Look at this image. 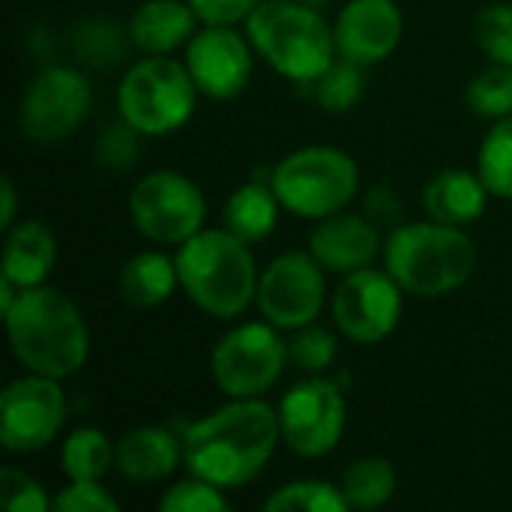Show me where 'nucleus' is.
<instances>
[{
    "label": "nucleus",
    "mask_w": 512,
    "mask_h": 512,
    "mask_svg": "<svg viewBox=\"0 0 512 512\" xmlns=\"http://www.w3.org/2000/svg\"><path fill=\"white\" fill-rule=\"evenodd\" d=\"M180 285L177 261L162 252H141L120 270V297L135 309L162 306Z\"/></svg>",
    "instance_id": "4be33fe9"
},
{
    "label": "nucleus",
    "mask_w": 512,
    "mask_h": 512,
    "mask_svg": "<svg viewBox=\"0 0 512 512\" xmlns=\"http://www.w3.org/2000/svg\"><path fill=\"white\" fill-rule=\"evenodd\" d=\"M309 252L324 270L354 273L369 267L381 252V234L360 216H327L309 237Z\"/></svg>",
    "instance_id": "f3484780"
},
{
    "label": "nucleus",
    "mask_w": 512,
    "mask_h": 512,
    "mask_svg": "<svg viewBox=\"0 0 512 512\" xmlns=\"http://www.w3.org/2000/svg\"><path fill=\"white\" fill-rule=\"evenodd\" d=\"M363 93V78L357 72V63H333L318 81H315V99L327 111H348Z\"/></svg>",
    "instance_id": "c85d7f7f"
},
{
    "label": "nucleus",
    "mask_w": 512,
    "mask_h": 512,
    "mask_svg": "<svg viewBox=\"0 0 512 512\" xmlns=\"http://www.w3.org/2000/svg\"><path fill=\"white\" fill-rule=\"evenodd\" d=\"M12 354L21 366L48 378L75 375L90 354V333L81 309L57 288H24L3 312Z\"/></svg>",
    "instance_id": "f03ea898"
},
{
    "label": "nucleus",
    "mask_w": 512,
    "mask_h": 512,
    "mask_svg": "<svg viewBox=\"0 0 512 512\" xmlns=\"http://www.w3.org/2000/svg\"><path fill=\"white\" fill-rule=\"evenodd\" d=\"M387 273L414 297H441L462 288L477 270V243L456 225L414 222L390 234Z\"/></svg>",
    "instance_id": "7ed1b4c3"
},
{
    "label": "nucleus",
    "mask_w": 512,
    "mask_h": 512,
    "mask_svg": "<svg viewBox=\"0 0 512 512\" xmlns=\"http://www.w3.org/2000/svg\"><path fill=\"white\" fill-rule=\"evenodd\" d=\"M195 90L198 87L186 63L171 57H147L120 81V117L141 135H168L192 117Z\"/></svg>",
    "instance_id": "0eeeda50"
},
{
    "label": "nucleus",
    "mask_w": 512,
    "mask_h": 512,
    "mask_svg": "<svg viewBox=\"0 0 512 512\" xmlns=\"http://www.w3.org/2000/svg\"><path fill=\"white\" fill-rule=\"evenodd\" d=\"M195 9L180 0H147L129 21V39L147 54H168L195 33Z\"/></svg>",
    "instance_id": "412c9836"
},
{
    "label": "nucleus",
    "mask_w": 512,
    "mask_h": 512,
    "mask_svg": "<svg viewBox=\"0 0 512 512\" xmlns=\"http://www.w3.org/2000/svg\"><path fill=\"white\" fill-rule=\"evenodd\" d=\"M480 177L495 198L512 201V114L501 117L480 147Z\"/></svg>",
    "instance_id": "a878e982"
},
{
    "label": "nucleus",
    "mask_w": 512,
    "mask_h": 512,
    "mask_svg": "<svg viewBox=\"0 0 512 512\" xmlns=\"http://www.w3.org/2000/svg\"><path fill=\"white\" fill-rule=\"evenodd\" d=\"M57 258V243L54 234L45 222L39 219H24L9 228L6 246H3V279L24 288L45 285L51 267Z\"/></svg>",
    "instance_id": "aec40b11"
},
{
    "label": "nucleus",
    "mask_w": 512,
    "mask_h": 512,
    "mask_svg": "<svg viewBox=\"0 0 512 512\" xmlns=\"http://www.w3.org/2000/svg\"><path fill=\"white\" fill-rule=\"evenodd\" d=\"M477 42L495 60L512 66V6H489L477 18Z\"/></svg>",
    "instance_id": "2f4dec72"
},
{
    "label": "nucleus",
    "mask_w": 512,
    "mask_h": 512,
    "mask_svg": "<svg viewBox=\"0 0 512 512\" xmlns=\"http://www.w3.org/2000/svg\"><path fill=\"white\" fill-rule=\"evenodd\" d=\"M0 504L9 512H42L54 507V501H48L45 489L15 468H3V474H0Z\"/></svg>",
    "instance_id": "473e14b6"
},
{
    "label": "nucleus",
    "mask_w": 512,
    "mask_h": 512,
    "mask_svg": "<svg viewBox=\"0 0 512 512\" xmlns=\"http://www.w3.org/2000/svg\"><path fill=\"white\" fill-rule=\"evenodd\" d=\"M285 210L303 219H327L348 207L360 189L357 162L336 147L312 144L288 153L270 177Z\"/></svg>",
    "instance_id": "423d86ee"
},
{
    "label": "nucleus",
    "mask_w": 512,
    "mask_h": 512,
    "mask_svg": "<svg viewBox=\"0 0 512 512\" xmlns=\"http://www.w3.org/2000/svg\"><path fill=\"white\" fill-rule=\"evenodd\" d=\"M66 420V396L57 378L27 375L0 396V441L9 453H36L48 447Z\"/></svg>",
    "instance_id": "9b49d317"
},
{
    "label": "nucleus",
    "mask_w": 512,
    "mask_h": 512,
    "mask_svg": "<svg viewBox=\"0 0 512 512\" xmlns=\"http://www.w3.org/2000/svg\"><path fill=\"white\" fill-rule=\"evenodd\" d=\"M342 495L348 507L378 510L396 495V471L387 459L351 462L342 474Z\"/></svg>",
    "instance_id": "b1692460"
},
{
    "label": "nucleus",
    "mask_w": 512,
    "mask_h": 512,
    "mask_svg": "<svg viewBox=\"0 0 512 512\" xmlns=\"http://www.w3.org/2000/svg\"><path fill=\"white\" fill-rule=\"evenodd\" d=\"M279 207L282 204H279L273 186L246 183L231 192V198L225 201L222 219L234 237H240L243 243H258L273 234V228L279 222Z\"/></svg>",
    "instance_id": "5701e85b"
},
{
    "label": "nucleus",
    "mask_w": 512,
    "mask_h": 512,
    "mask_svg": "<svg viewBox=\"0 0 512 512\" xmlns=\"http://www.w3.org/2000/svg\"><path fill=\"white\" fill-rule=\"evenodd\" d=\"M180 459H183V444L171 432L159 426H144L129 432L117 444L114 468L129 483H159L174 474Z\"/></svg>",
    "instance_id": "a211bd4d"
},
{
    "label": "nucleus",
    "mask_w": 512,
    "mask_h": 512,
    "mask_svg": "<svg viewBox=\"0 0 512 512\" xmlns=\"http://www.w3.org/2000/svg\"><path fill=\"white\" fill-rule=\"evenodd\" d=\"M189 3L204 24H234L240 18H249V12L261 0H189Z\"/></svg>",
    "instance_id": "c9c22d12"
},
{
    "label": "nucleus",
    "mask_w": 512,
    "mask_h": 512,
    "mask_svg": "<svg viewBox=\"0 0 512 512\" xmlns=\"http://www.w3.org/2000/svg\"><path fill=\"white\" fill-rule=\"evenodd\" d=\"M15 207H18V198H15V186L9 177H3V216H0V228L9 231L15 225Z\"/></svg>",
    "instance_id": "e433bc0d"
},
{
    "label": "nucleus",
    "mask_w": 512,
    "mask_h": 512,
    "mask_svg": "<svg viewBox=\"0 0 512 512\" xmlns=\"http://www.w3.org/2000/svg\"><path fill=\"white\" fill-rule=\"evenodd\" d=\"M282 441L303 459H318L336 450L345 432V399L333 381L309 378L288 390L279 405Z\"/></svg>",
    "instance_id": "f8f14e48"
},
{
    "label": "nucleus",
    "mask_w": 512,
    "mask_h": 512,
    "mask_svg": "<svg viewBox=\"0 0 512 512\" xmlns=\"http://www.w3.org/2000/svg\"><path fill=\"white\" fill-rule=\"evenodd\" d=\"M135 135H141L138 129H132L126 120L123 123H114V126H108L102 135H99V141H96V156H99V162L102 165H108V168H129L132 162H135V150H138V144H135Z\"/></svg>",
    "instance_id": "f704fd0d"
},
{
    "label": "nucleus",
    "mask_w": 512,
    "mask_h": 512,
    "mask_svg": "<svg viewBox=\"0 0 512 512\" xmlns=\"http://www.w3.org/2000/svg\"><path fill=\"white\" fill-rule=\"evenodd\" d=\"M288 360L303 372H324L336 360V339L324 327L306 324L288 342Z\"/></svg>",
    "instance_id": "7c9ffc66"
},
{
    "label": "nucleus",
    "mask_w": 512,
    "mask_h": 512,
    "mask_svg": "<svg viewBox=\"0 0 512 512\" xmlns=\"http://www.w3.org/2000/svg\"><path fill=\"white\" fill-rule=\"evenodd\" d=\"M279 438V411L261 399H234L186 429L183 462L192 477L237 489L264 471Z\"/></svg>",
    "instance_id": "f257e3e1"
},
{
    "label": "nucleus",
    "mask_w": 512,
    "mask_h": 512,
    "mask_svg": "<svg viewBox=\"0 0 512 512\" xmlns=\"http://www.w3.org/2000/svg\"><path fill=\"white\" fill-rule=\"evenodd\" d=\"M246 33L255 51L291 81H318L333 66L336 33L294 0H261L246 18Z\"/></svg>",
    "instance_id": "39448f33"
},
{
    "label": "nucleus",
    "mask_w": 512,
    "mask_h": 512,
    "mask_svg": "<svg viewBox=\"0 0 512 512\" xmlns=\"http://www.w3.org/2000/svg\"><path fill=\"white\" fill-rule=\"evenodd\" d=\"M489 189L480 174L462 171V168H447L435 174L426 189H423V207L435 222L444 225H471L486 213L489 204Z\"/></svg>",
    "instance_id": "6ab92c4d"
},
{
    "label": "nucleus",
    "mask_w": 512,
    "mask_h": 512,
    "mask_svg": "<svg viewBox=\"0 0 512 512\" xmlns=\"http://www.w3.org/2000/svg\"><path fill=\"white\" fill-rule=\"evenodd\" d=\"M114 453H117V447L108 441L105 432L84 426L66 438L60 465L69 480H102L108 474V468L114 465Z\"/></svg>",
    "instance_id": "393cba45"
},
{
    "label": "nucleus",
    "mask_w": 512,
    "mask_h": 512,
    "mask_svg": "<svg viewBox=\"0 0 512 512\" xmlns=\"http://www.w3.org/2000/svg\"><path fill=\"white\" fill-rule=\"evenodd\" d=\"M264 510L270 512H345L351 510L342 486H330L321 480H297L282 489H276L267 501Z\"/></svg>",
    "instance_id": "bb28decb"
},
{
    "label": "nucleus",
    "mask_w": 512,
    "mask_h": 512,
    "mask_svg": "<svg viewBox=\"0 0 512 512\" xmlns=\"http://www.w3.org/2000/svg\"><path fill=\"white\" fill-rule=\"evenodd\" d=\"M273 324H243L219 339L210 357L216 387L231 399H258L267 393L288 360V345Z\"/></svg>",
    "instance_id": "6e6552de"
},
{
    "label": "nucleus",
    "mask_w": 512,
    "mask_h": 512,
    "mask_svg": "<svg viewBox=\"0 0 512 512\" xmlns=\"http://www.w3.org/2000/svg\"><path fill=\"white\" fill-rule=\"evenodd\" d=\"M186 69L210 99H234L252 75L249 42L231 24H207L186 45Z\"/></svg>",
    "instance_id": "2eb2a0df"
},
{
    "label": "nucleus",
    "mask_w": 512,
    "mask_h": 512,
    "mask_svg": "<svg viewBox=\"0 0 512 512\" xmlns=\"http://www.w3.org/2000/svg\"><path fill=\"white\" fill-rule=\"evenodd\" d=\"M402 318V285L381 270L363 267L345 273L333 297L336 327L360 345L387 339Z\"/></svg>",
    "instance_id": "4468645a"
},
{
    "label": "nucleus",
    "mask_w": 512,
    "mask_h": 512,
    "mask_svg": "<svg viewBox=\"0 0 512 512\" xmlns=\"http://www.w3.org/2000/svg\"><path fill=\"white\" fill-rule=\"evenodd\" d=\"M159 510L162 512H225L231 510L228 498L222 495L219 486L192 477L186 483L171 486L162 498H159Z\"/></svg>",
    "instance_id": "c756f323"
},
{
    "label": "nucleus",
    "mask_w": 512,
    "mask_h": 512,
    "mask_svg": "<svg viewBox=\"0 0 512 512\" xmlns=\"http://www.w3.org/2000/svg\"><path fill=\"white\" fill-rule=\"evenodd\" d=\"M174 261L189 300L213 318H237L258 294L255 258L228 228L192 234Z\"/></svg>",
    "instance_id": "20e7f679"
},
{
    "label": "nucleus",
    "mask_w": 512,
    "mask_h": 512,
    "mask_svg": "<svg viewBox=\"0 0 512 512\" xmlns=\"http://www.w3.org/2000/svg\"><path fill=\"white\" fill-rule=\"evenodd\" d=\"M402 9L396 0H351L336 21V48L357 66L387 60L402 39Z\"/></svg>",
    "instance_id": "dca6fc26"
},
{
    "label": "nucleus",
    "mask_w": 512,
    "mask_h": 512,
    "mask_svg": "<svg viewBox=\"0 0 512 512\" xmlns=\"http://www.w3.org/2000/svg\"><path fill=\"white\" fill-rule=\"evenodd\" d=\"M468 108L477 117H510L512 114V66L495 63L483 72H477L468 84Z\"/></svg>",
    "instance_id": "cd10ccee"
},
{
    "label": "nucleus",
    "mask_w": 512,
    "mask_h": 512,
    "mask_svg": "<svg viewBox=\"0 0 512 512\" xmlns=\"http://www.w3.org/2000/svg\"><path fill=\"white\" fill-rule=\"evenodd\" d=\"M120 507L99 480H69V486L54 498V510L60 512H114Z\"/></svg>",
    "instance_id": "72a5a7b5"
},
{
    "label": "nucleus",
    "mask_w": 512,
    "mask_h": 512,
    "mask_svg": "<svg viewBox=\"0 0 512 512\" xmlns=\"http://www.w3.org/2000/svg\"><path fill=\"white\" fill-rule=\"evenodd\" d=\"M90 81L69 66L42 69L24 90L18 105L21 132L30 141L51 144L72 135L90 114Z\"/></svg>",
    "instance_id": "9d476101"
},
{
    "label": "nucleus",
    "mask_w": 512,
    "mask_h": 512,
    "mask_svg": "<svg viewBox=\"0 0 512 512\" xmlns=\"http://www.w3.org/2000/svg\"><path fill=\"white\" fill-rule=\"evenodd\" d=\"M135 228L153 243H186L201 231L207 201L201 189L177 171H153L129 195Z\"/></svg>",
    "instance_id": "1a4fd4ad"
},
{
    "label": "nucleus",
    "mask_w": 512,
    "mask_h": 512,
    "mask_svg": "<svg viewBox=\"0 0 512 512\" xmlns=\"http://www.w3.org/2000/svg\"><path fill=\"white\" fill-rule=\"evenodd\" d=\"M324 273L315 255L285 252L258 279V309L279 330H300L312 324L324 306Z\"/></svg>",
    "instance_id": "ddd939ff"
}]
</instances>
